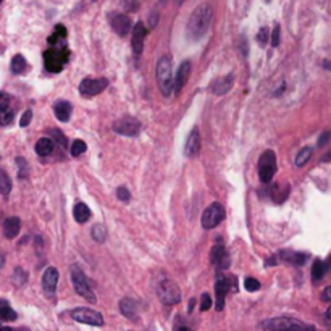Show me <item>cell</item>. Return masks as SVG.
Segmentation results:
<instances>
[{
    "label": "cell",
    "instance_id": "obj_1",
    "mask_svg": "<svg viewBox=\"0 0 331 331\" xmlns=\"http://www.w3.org/2000/svg\"><path fill=\"white\" fill-rule=\"evenodd\" d=\"M212 18H213L212 5H208V3L199 5V7L194 10V13L191 15V18L188 21L189 37L194 39V40H199L200 37H204L205 33L208 31V28H210Z\"/></svg>",
    "mask_w": 331,
    "mask_h": 331
},
{
    "label": "cell",
    "instance_id": "obj_2",
    "mask_svg": "<svg viewBox=\"0 0 331 331\" xmlns=\"http://www.w3.org/2000/svg\"><path fill=\"white\" fill-rule=\"evenodd\" d=\"M157 84L162 96L168 97L173 89V74H171V59L170 55H162L157 63Z\"/></svg>",
    "mask_w": 331,
    "mask_h": 331
},
{
    "label": "cell",
    "instance_id": "obj_3",
    "mask_svg": "<svg viewBox=\"0 0 331 331\" xmlns=\"http://www.w3.org/2000/svg\"><path fill=\"white\" fill-rule=\"evenodd\" d=\"M262 327L266 331H315L313 327H309V325L288 317L271 318V320L265 322Z\"/></svg>",
    "mask_w": 331,
    "mask_h": 331
},
{
    "label": "cell",
    "instance_id": "obj_4",
    "mask_svg": "<svg viewBox=\"0 0 331 331\" xmlns=\"http://www.w3.org/2000/svg\"><path fill=\"white\" fill-rule=\"evenodd\" d=\"M71 283H73L74 291H76L81 298L92 302V304H96L97 302L96 294L91 289V284L88 281V278H86L84 271L81 270V266H78V265L71 266Z\"/></svg>",
    "mask_w": 331,
    "mask_h": 331
},
{
    "label": "cell",
    "instance_id": "obj_5",
    "mask_svg": "<svg viewBox=\"0 0 331 331\" xmlns=\"http://www.w3.org/2000/svg\"><path fill=\"white\" fill-rule=\"evenodd\" d=\"M257 171L262 183H270L273 179V176H275L276 173V157L273 150H265V152L260 155Z\"/></svg>",
    "mask_w": 331,
    "mask_h": 331
},
{
    "label": "cell",
    "instance_id": "obj_6",
    "mask_svg": "<svg viewBox=\"0 0 331 331\" xmlns=\"http://www.w3.org/2000/svg\"><path fill=\"white\" fill-rule=\"evenodd\" d=\"M157 294H159L160 300L166 305H175L181 300V291H179L178 284L171 280L160 281L159 288H157Z\"/></svg>",
    "mask_w": 331,
    "mask_h": 331
},
{
    "label": "cell",
    "instance_id": "obj_7",
    "mask_svg": "<svg viewBox=\"0 0 331 331\" xmlns=\"http://www.w3.org/2000/svg\"><path fill=\"white\" fill-rule=\"evenodd\" d=\"M225 218V208L222 204H218V202H213V204L208 205L204 213H202V228L204 230H213L217 228V226L223 222Z\"/></svg>",
    "mask_w": 331,
    "mask_h": 331
},
{
    "label": "cell",
    "instance_id": "obj_8",
    "mask_svg": "<svg viewBox=\"0 0 331 331\" xmlns=\"http://www.w3.org/2000/svg\"><path fill=\"white\" fill-rule=\"evenodd\" d=\"M68 50L66 49H50L44 54V63L45 68L52 73H59L68 62Z\"/></svg>",
    "mask_w": 331,
    "mask_h": 331
},
{
    "label": "cell",
    "instance_id": "obj_9",
    "mask_svg": "<svg viewBox=\"0 0 331 331\" xmlns=\"http://www.w3.org/2000/svg\"><path fill=\"white\" fill-rule=\"evenodd\" d=\"M71 318L79 323L84 325H92V327H102L103 325V317L99 312L92 309H86V307H78V309L71 310Z\"/></svg>",
    "mask_w": 331,
    "mask_h": 331
},
{
    "label": "cell",
    "instance_id": "obj_10",
    "mask_svg": "<svg viewBox=\"0 0 331 331\" xmlns=\"http://www.w3.org/2000/svg\"><path fill=\"white\" fill-rule=\"evenodd\" d=\"M107 86H108L107 78H86L81 81L79 92L84 97H92L100 94L103 89H107Z\"/></svg>",
    "mask_w": 331,
    "mask_h": 331
},
{
    "label": "cell",
    "instance_id": "obj_11",
    "mask_svg": "<svg viewBox=\"0 0 331 331\" xmlns=\"http://www.w3.org/2000/svg\"><path fill=\"white\" fill-rule=\"evenodd\" d=\"M113 131L118 132L121 136H130V137H134L139 134V131H141V123L132 118V117H123L117 120L113 123Z\"/></svg>",
    "mask_w": 331,
    "mask_h": 331
},
{
    "label": "cell",
    "instance_id": "obj_12",
    "mask_svg": "<svg viewBox=\"0 0 331 331\" xmlns=\"http://www.w3.org/2000/svg\"><path fill=\"white\" fill-rule=\"evenodd\" d=\"M230 288H231L230 278L223 276V275H218L217 281H215V296H217V302H215V305H217V310H223L225 298H226V294H228Z\"/></svg>",
    "mask_w": 331,
    "mask_h": 331
},
{
    "label": "cell",
    "instance_id": "obj_13",
    "mask_svg": "<svg viewBox=\"0 0 331 331\" xmlns=\"http://www.w3.org/2000/svg\"><path fill=\"white\" fill-rule=\"evenodd\" d=\"M210 262L217 266L218 270H226L230 266V255L222 242L215 244L210 252Z\"/></svg>",
    "mask_w": 331,
    "mask_h": 331
},
{
    "label": "cell",
    "instance_id": "obj_14",
    "mask_svg": "<svg viewBox=\"0 0 331 331\" xmlns=\"http://www.w3.org/2000/svg\"><path fill=\"white\" fill-rule=\"evenodd\" d=\"M146 36H147V30H146V26H144V23H141V21L136 23L131 31V45H132V50H134L136 55L142 54Z\"/></svg>",
    "mask_w": 331,
    "mask_h": 331
},
{
    "label": "cell",
    "instance_id": "obj_15",
    "mask_svg": "<svg viewBox=\"0 0 331 331\" xmlns=\"http://www.w3.org/2000/svg\"><path fill=\"white\" fill-rule=\"evenodd\" d=\"M57 283H59V270L55 266H49L42 275V288L47 298H54Z\"/></svg>",
    "mask_w": 331,
    "mask_h": 331
},
{
    "label": "cell",
    "instance_id": "obj_16",
    "mask_svg": "<svg viewBox=\"0 0 331 331\" xmlns=\"http://www.w3.org/2000/svg\"><path fill=\"white\" fill-rule=\"evenodd\" d=\"M112 28L113 31L118 34V36L125 37L132 31V23L130 16H126L123 13H117L112 16Z\"/></svg>",
    "mask_w": 331,
    "mask_h": 331
},
{
    "label": "cell",
    "instance_id": "obj_17",
    "mask_svg": "<svg viewBox=\"0 0 331 331\" xmlns=\"http://www.w3.org/2000/svg\"><path fill=\"white\" fill-rule=\"evenodd\" d=\"M200 147H202V139H200V132L197 128H194L193 131H191V134L188 137V141H186V147H184V152L188 157H197L200 152Z\"/></svg>",
    "mask_w": 331,
    "mask_h": 331
},
{
    "label": "cell",
    "instance_id": "obj_18",
    "mask_svg": "<svg viewBox=\"0 0 331 331\" xmlns=\"http://www.w3.org/2000/svg\"><path fill=\"white\" fill-rule=\"evenodd\" d=\"M191 76V62L184 60L181 65H179L178 71H176V78L173 79V86H175V91L179 92L181 91L186 83H188V79Z\"/></svg>",
    "mask_w": 331,
    "mask_h": 331
},
{
    "label": "cell",
    "instance_id": "obj_19",
    "mask_svg": "<svg viewBox=\"0 0 331 331\" xmlns=\"http://www.w3.org/2000/svg\"><path fill=\"white\" fill-rule=\"evenodd\" d=\"M233 74H225V76H222V78H217L212 83V86H210V89H212V92L215 96H223V94H226L231 88H233Z\"/></svg>",
    "mask_w": 331,
    "mask_h": 331
},
{
    "label": "cell",
    "instance_id": "obj_20",
    "mask_svg": "<svg viewBox=\"0 0 331 331\" xmlns=\"http://www.w3.org/2000/svg\"><path fill=\"white\" fill-rule=\"evenodd\" d=\"M21 230V220L18 217H10L3 222V236L7 239H13Z\"/></svg>",
    "mask_w": 331,
    "mask_h": 331
},
{
    "label": "cell",
    "instance_id": "obj_21",
    "mask_svg": "<svg viewBox=\"0 0 331 331\" xmlns=\"http://www.w3.org/2000/svg\"><path fill=\"white\" fill-rule=\"evenodd\" d=\"M120 310H121V313H123L126 318H130V320H136V317H137V304H136L134 299H131V298L121 299L120 300Z\"/></svg>",
    "mask_w": 331,
    "mask_h": 331
},
{
    "label": "cell",
    "instance_id": "obj_22",
    "mask_svg": "<svg viewBox=\"0 0 331 331\" xmlns=\"http://www.w3.org/2000/svg\"><path fill=\"white\" fill-rule=\"evenodd\" d=\"M54 112H55V117L59 118L60 121H68L69 117H71V112H73V105L69 103L68 100H59L54 105Z\"/></svg>",
    "mask_w": 331,
    "mask_h": 331
},
{
    "label": "cell",
    "instance_id": "obj_23",
    "mask_svg": "<svg viewBox=\"0 0 331 331\" xmlns=\"http://www.w3.org/2000/svg\"><path fill=\"white\" fill-rule=\"evenodd\" d=\"M73 215H74V220H76L78 223H86L91 217V210H89L88 205L83 204V202H78L73 208Z\"/></svg>",
    "mask_w": 331,
    "mask_h": 331
},
{
    "label": "cell",
    "instance_id": "obj_24",
    "mask_svg": "<svg viewBox=\"0 0 331 331\" xmlns=\"http://www.w3.org/2000/svg\"><path fill=\"white\" fill-rule=\"evenodd\" d=\"M36 152L40 157L50 155L52 152H54V141H52L50 137H40L37 141V144H36Z\"/></svg>",
    "mask_w": 331,
    "mask_h": 331
},
{
    "label": "cell",
    "instance_id": "obj_25",
    "mask_svg": "<svg viewBox=\"0 0 331 331\" xmlns=\"http://www.w3.org/2000/svg\"><path fill=\"white\" fill-rule=\"evenodd\" d=\"M16 312L11 309L10 304L5 299H0V320L3 322H13L16 320Z\"/></svg>",
    "mask_w": 331,
    "mask_h": 331
},
{
    "label": "cell",
    "instance_id": "obj_26",
    "mask_svg": "<svg viewBox=\"0 0 331 331\" xmlns=\"http://www.w3.org/2000/svg\"><path fill=\"white\" fill-rule=\"evenodd\" d=\"M312 152H313V149L312 147H304V149H300L299 150V154L296 155V160H294V164H296V166H304L307 162L310 160V157H312Z\"/></svg>",
    "mask_w": 331,
    "mask_h": 331
},
{
    "label": "cell",
    "instance_id": "obj_27",
    "mask_svg": "<svg viewBox=\"0 0 331 331\" xmlns=\"http://www.w3.org/2000/svg\"><path fill=\"white\" fill-rule=\"evenodd\" d=\"M10 68H11V71H13L15 74H20V73H23L26 69V60H25V57L23 55H15L13 59H11V63H10Z\"/></svg>",
    "mask_w": 331,
    "mask_h": 331
},
{
    "label": "cell",
    "instance_id": "obj_28",
    "mask_svg": "<svg viewBox=\"0 0 331 331\" xmlns=\"http://www.w3.org/2000/svg\"><path fill=\"white\" fill-rule=\"evenodd\" d=\"M325 273H327V268H325V262H322V260H315V262H313V266H312V280L313 281H320L322 278L325 276Z\"/></svg>",
    "mask_w": 331,
    "mask_h": 331
},
{
    "label": "cell",
    "instance_id": "obj_29",
    "mask_svg": "<svg viewBox=\"0 0 331 331\" xmlns=\"http://www.w3.org/2000/svg\"><path fill=\"white\" fill-rule=\"evenodd\" d=\"M11 191V181H10V176L7 175V171L2 170L0 168V194L7 196Z\"/></svg>",
    "mask_w": 331,
    "mask_h": 331
},
{
    "label": "cell",
    "instance_id": "obj_30",
    "mask_svg": "<svg viewBox=\"0 0 331 331\" xmlns=\"http://www.w3.org/2000/svg\"><path fill=\"white\" fill-rule=\"evenodd\" d=\"M91 234H92V239L96 242H103L107 239V231L102 225H96L94 228H92Z\"/></svg>",
    "mask_w": 331,
    "mask_h": 331
},
{
    "label": "cell",
    "instance_id": "obj_31",
    "mask_svg": "<svg viewBox=\"0 0 331 331\" xmlns=\"http://www.w3.org/2000/svg\"><path fill=\"white\" fill-rule=\"evenodd\" d=\"M283 254H286V255H289V257H284V260H289L291 264H294V265H302L307 260V255L305 254H299V252H286V251H283Z\"/></svg>",
    "mask_w": 331,
    "mask_h": 331
},
{
    "label": "cell",
    "instance_id": "obj_32",
    "mask_svg": "<svg viewBox=\"0 0 331 331\" xmlns=\"http://www.w3.org/2000/svg\"><path fill=\"white\" fill-rule=\"evenodd\" d=\"M65 36H66L65 28H63V26H57V28H55V33L49 37V42H50L52 45L62 44V40H63V37H65Z\"/></svg>",
    "mask_w": 331,
    "mask_h": 331
},
{
    "label": "cell",
    "instance_id": "obj_33",
    "mask_svg": "<svg viewBox=\"0 0 331 331\" xmlns=\"http://www.w3.org/2000/svg\"><path fill=\"white\" fill-rule=\"evenodd\" d=\"M86 149H88V146H86L84 141H81V139H74L73 144H71V155L79 157L81 154L86 152Z\"/></svg>",
    "mask_w": 331,
    "mask_h": 331
},
{
    "label": "cell",
    "instance_id": "obj_34",
    "mask_svg": "<svg viewBox=\"0 0 331 331\" xmlns=\"http://www.w3.org/2000/svg\"><path fill=\"white\" fill-rule=\"evenodd\" d=\"M50 136H52V137H50L52 141H55V139H57V142H59L62 147H66V146H68L66 136L63 134L62 131H59V130H52V131H50Z\"/></svg>",
    "mask_w": 331,
    "mask_h": 331
},
{
    "label": "cell",
    "instance_id": "obj_35",
    "mask_svg": "<svg viewBox=\"0 0 331 331\" xmlns=\"http://www.w3.org/2000/svg\"><path fill=\"white\" fill-rule=\"evenodd\" d=\"M244 288H246L249 293H255L260 289V283H259V280H255V278H246Z\"/></svg>",
    "mask_w": 331,
    "mask_h": 331
},
{
    "label": "cell",
    "instance_id": "obj_36",
    "mask_svg": "<svg viewBox=\"0 0 331 331\" xmlns=\"http://www.w3.org/2000/svg\"><path fill=\"white\" fill-rule=\"evenodd\" d=\"M13 118H15L13 112H11L10 108H8V110H5V112L0 113V125H2V126H7V125L11 123V121H13Z\"/></svg>",
    "mask_w": 331,
    "mask_h": 331
},
{
    "label": "cell",
    "instance_id": "obj_37",
    "mask_svg": "<svg viewBox=\"0 0 331 331\" xmlns=\"http://www.w3.org/2000/svg\"><path fill=\"white\" fill-rule=\"evenodd\" d=\"M142 0H121V5L128 10V11H136L139 7H141Z\"/></svg>",
    "mask_w": 331,
    "mask_h": 331
},
{
    "label": "cell",
    "instance_id": "obj_38",
    "mask_svg": "<svg viewBox=\"0 0 331 331\" xmlns=\"http://www.w3.org/2000/svg\"><path fill=\"white\" fill-rule=\"evenodd\" d=\"M8 107H10V96L7 92H0V113L8 110Z\"/></svg>",
    "mask_w": 331,
    "mask_h": 331
},
{
    "label": "cell",
    "instance_id": "obj_39",
    "mask_svg": "<svg viewBox=\"0 0 331 331\" xmlns=\"http://www.w3.org/2000/svg\"><path fill=\"white\" fill-rule=\"evenodd\" d=\"M212 307V298L208 294H202V299H200V310L205 312Z\"/></svg>",
    "mask_w": 331,
    "mask_h": 331
},
{
    "label": "cell",
    "instance_id": "obj_40",
    "mask_svg": "<svg viewBox=\"0 0 331 331\" xmlns=\"http://www.w3.org/2000/svg\"><path fill=\"white\" fill-rule=\"evenodd\" d=\"M257 40H259L260 45H265L266 42H268V28H262V30L259 31Z\"/></svg>",
    "mask_w": 331,
    "mask_h": 331
},
{
    "label": "cell",
    "instance_id": "obj_41",
    "mask_svg": "<svg viewBox=\"0 0 331 331\" xmlns=\"http://www.w3.org/2000/svg\"><path fill=\"white\" fill-rule=\"evenodd\" d=\"M117 197L120 200H123V202H126V200H130V197H131V194H130V191H128L125 186H121V188H118L117 189Z\"/></svg>",
    "mask_w": 331,
    "mask_h": 331
},
{
    "label": "cell",
    "instance_id": "obj_42",
    "mask_svg": "<svg viewBox=\"0 0 331 331\" xmlns=\"http://www.w3.org/2000/svg\"><path fill=\"white\" fill-rule=\"evenodd\" d=\"M31 120H33V112H31V110H26V112L23 113L21 120H20V126H21V128L28 126V125L31 123Z\"/></svg>",
    "mask_w": 331,
    "mask_h": 331
},
{
    "label": "cell",
    "instance_id": "obj_43",
    "mask_svg": "<svg viewBox=\"0 0 331 331\" xmlns=\"http://www.w3.org/2000/svg\"><path fill=\"white\" fill-rule=\"evenodd\" d=\"M271 45L273 47H278L280 45V26H275V30L271 33Z\"/></svg>",
    "mask_w": 331,
    "mask_h": 331
},
{
    "label": "cell",
    "instance_id": "obj_44",
    "mask_svg": "<svg viewBox=\"0 0 331 331\" xmlns=\"http://www.w3.org/2000/svg\"><path fill=\"white\" fill-rule=\"evenodd\" d=\"M331 137V131H327V132H323V134L320 136V139H318V147H323L325 144L328 142V139Z\"/></svg>",
    "mask_w": 331,
    "mask_h": 331
},
{
    "label": "cell",
    "instance_id": "obj_45",
    "mask_svg": "<svg viewBox=\"0 0 331 331\" xmlns=\"http://www.w3.org/2000/svg\"><path fill=\"white\" fill-rule=\"evenodd\" d=\"M322 299H323L325 302H330V304H331V286H328V288H325V289H323Z\"/></svg>",
    "mask_w": 331,
    "mask_h": 331
},
{
    "label": "cell",
    "instance_id": "obj_46",
    "mask_svg": "<svg viewBox=\"0 0 331 331\" xmlns=\"http://www.w3.org/2000/svg\"><path fill=\"white\" fill-rule=\"evenodd\" d=\"M325 320H327V322L331 325V307L327 310V313H325Z\"/></svg>",
    "mask_w": 331,
    "mask_h": 331
},
{
    "label": "cell",
    "instance_id": "obj_47",
    "mask_svg": "<svg viewBox=\"0 0 331 331\" xmlns=\"http://www.w3.org/2000/svg\"><path fill=\"white\" fill-rule=\"evenodd\" d=\"M322 162H331V150L330 152H327L323 157H322Z\"/></svg>",
    "mask_w": 331,
    "mask_h": 331
},
{
    "label": "cell",
    "instance_id": "obj_48",
    "mask_svg": "<svg viewBox=\"0 0 331 331\" xmlns=\"http://www.w3.org/2000/svg\"><path fill=\"white\" fill-rule=\"evenodd\" d=\"M325 268H327V271H330L331 270V255H330V259L325 262Z\"/></svg>",
    "mask_w": 331,
    "mask_h": 331
},
{
    "label": "cell",
    "instance_id": "obj_49",
    "mask_svg": "<svg viewBox=\"0 0 331 331\" xmlns=\"http://www.w3.org/2000/svg\"><path fill=\"white\" fill-rule=\"evenodd\" d=\"M176 331H193V330H189L188 327H179V328H178Z\"/></svg>",
    "mask_w": 331,
    "mask_h": 331
},
{
    "label": "cell",
    "instance_id": "obj_50",
    "mask_svg": "<svg viewBox=\"0 0 331 331\" xmlns=\"http://www.w3.org/2000/svg\"><path fill=\"white\" fill-rule=\"evenodd\" d=\"M0 331H13V330L8 328V327H0Z\"/></svg>",
    "mask_w": 331,
    "mask_h": 331
},
{
    "label": "cell",
    "instance_id": "obj_51",
    "mask_svg": "<svg viewBox=\"0 0 331 331\" xmlns=\"http://www.w3.org/2000/svg\"><path fill=\"white\" fill-rule=\"evenodd\" d=\"M18 331H30V330H26V328H20Z\"/></svg>",
    "mask_w": 331,
    "mask_h": 331
},
{
    "label": "cell",
    "instance_id": "obj_52",
    "mask_svg": "<svg viewBox=\"0 0 331 331\" xmlns=\"http://www.w3.org/2000/svg\"><path fill=\"white\" fill-rule=\"evenodd\" d=\"M2 2H3V0H0V3H2Z\"/></svg>",
    "mask_w": 331,
    "mask_h": 331
}]
</instances>
